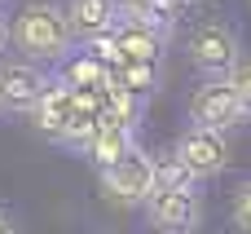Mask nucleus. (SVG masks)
<instances>
[{"label":"nucleus","mask_w":251,"mask_h":234,"mask_svg":"<svg viewBox=\"0 0 251 234\" xmlns=\"http://www.w3.org/2000/svg\"><path fill=\"white\" fill-rule=\"evenodd\" d=\"M172 150L194 168V177H199V181L221 177V173L229 168V142H225V133H216V128H199V124H190Z\"/></svg>","instance_id":"0eeeda50"},{"label":"nucleus","mask_w":251,"mask_h":234,"mask_svg":"<svg viewBox=\"0 0 251 234\" xmlns=\"http://www.w3.org/2000/svg\"><path fill=\"white\" fill-rule=\"evenodd\" d=\"M229 84H234V93H238V102H243V111H247V119H251V62H238L234 66Z\"/></svg>","instance_id":"a211bd4d"},{"label":"nucleus","mask_w":251,"mask_h":234,"mask_svg":"<svg viewBox=\"0 0 251 234\" xmlns=\"http://www.w3.org/2000/svg\"><path fill=\"white\" fill-rule=\"evenodd\" d=\"M176 4H199V0H176Z\"/></svg>","instance_id":"412c9836"},{"label":"nucleus","mask_w":251,"mask_h":234,"mask_svg":"<svg viewBox=\"0 0 251 234\" xmlns=\"http://www.w3.org/2000/svg\"><path fill=\"white\" fill-rule=\"evenodd\" d=\"M71 111H75V88H66L62 80H53V84L40 93V102L26 111V119H31V128H35L40 137L62 142V137H66V124H71Z\"/></svg>","instance_id":"6e6552de"},{"label":"nucleus","mask_w":251,"mask_h":234,"mask_svg":"<svg viewBox=\"0 0 251 234\" xmlns=\"http://www.w3.org/2000/svg\"><path fill=\"white\" fill-rule=\"evenodd\" d=\"M66 22H71V35L88 44V40L115 31V22H119V0H71V4H66Z\"/></svg>","instance_id":"9d476101"},{"label":"nucleus","mask_w":251,"mask_h":234,"mask_svg":"<svg viewBox=\"0 0 251 234\" xmlns=\"http://www.w3.org/2000/svg\"><path fill=\"white\" fill-rule=\"evenodd\" d=\"M146 221L159 234H199L203 226V199L181 190H154L146 199Z\"/></svg>","instance_id":"423d86ee"},{"label":"nucleus","mask_w":251,"mask_h":234,"mask_svg":"<svg viewBox=\"0 0 251 234\" xmlns=\"http://www.w3.org/2000/svg\"><path fill=\"white\" fill-rule=\"evenodd\" d=\"M154 181H159V190H181V195H199V177H194V168L176 155V150H163V155H154Z\"/></svg>","instance_id":"2eb2a0df"},{"label":"nucleus","mask_w":251,"mask_h":234,"mask_svg":"<svg viewBox=\"0 0 251 234\" xmlns=\"http://www.w3.org/2000/svg\"><path fill=\"white\" fill-rule=\"evenodd\" d=\"M13 49L26 58V62H62L71 53V22H66V9L49 4V0H35L26 4L13 22Z\"/></svg>","instance_id":"f257e3e1"},{"label":"nucleus","mask_w":251,"mask_h":234,"mask_svg":"<svg viewBox=\"0 0 251 234\" xmlns=\"http://www.w3.org/2000/svg\"><path fill=\"white\" fill-rule=\"evenodd\" d=\"M0 234H22V230L13 226V217H4V212H0Z\"/></svg>","instance_id":"aec40b11"},{"label":"nucleus","mask_w":251,"mask_h":234,"mask_svg":"<svg viewBox=\"0 0 251 234\" xmlns=\"http://www.w3.org/2000/svg\"><path fill=\"white\" fill-rule=\"evenodd\" d=\"M163 4H176V0H163Z\"/></svg>","instance_id":"4be33fe9"},{"label":"nucleus","mask_w":251,"mask_h":234,"mask_svg":"<svg viewBox=\"0 0 251 234\" xmlns=\"http://www.w3.org/2000/svg\"><path fill=\"white\" fill-rule=\"evenodd\" d=\"M141 106H146V97H137V93L110 84V88H106V106H101V124H110V128H132V133H137Z\"/></svg>","instance_id":"4468645a"},{"label":"nucleus","mask_w":251,"mask_h":234,"mask_svg":"<svg viewBox=\"0 0 251 234\" xmlns=\"http://www.w3.org/2000/svg\"><path fill=\"white\" fill-rule=\"evenodd\" d=\"M57 80H62L66 88H75V93H84V88H110V84H115V66L101 62V58L88 53V49H71V53L57 62Z\"/></svg>","instance_id":"1a4fd4ad"},{"label":"nucleus","mask_w":251,"mask_h":234,"mask_svg":"<svg viewBox=\"0 0 251 234\" xmlns=\"http://www.w3.org/2000/svg\"><path fill=\"white\" fill-rule=\"evenodd\" d=\"M115 49H119V62H163V35L159 31H150V27H141V22H132V18H119L115 22Z\"/></svg>","instance_id":"9b49d317"},{"label":"nucleus","mask_w":251,"mask_h":234,"mask_svg":"<svg viewBox=\"0 0 251 234\" xmlns=\"http://www.w3.org/2000/svg\"><path fill=\"white\" fill-rule=\"evenodd\" d=\"M190 119H194L199 128L229 133V128H238V124L247 119V111H243V102H238V93H234L229 80H207V84H199L194 97H190Z\"/></svg>","instance_id":"20e7f679"},{"label":"nucleus","mask_w":251,"mask_h":234,"mask_svg":"<svg viewBox=\"0 0 251 234\" xmlns=\"http://www.w3.org/2000/svg\"><path fill=\"white\" fill-rule=\"evenodd\" d=\"M229 221H234V230L251 234V181H243V186L234 190V204H229Z\"/></svg>","instance_id":"f3484780"},{"label":"nucleus","mask_w":251,"mask_h":234,"mask_svg":"<svg viewBox=\"0 0 251 234\" xmlns=\"http://www.w3.org/2000/svg\"><path fill=\"white\" fill-rule=\"evenodd\" d=\"M190 62H194V71H203L207 80H229L234 66L243 62L238 31L225 27V22H199V27L190 31Z\"/></svg>","instance_id":"7ed1b4c3"},{"label":"nucleus","mask_w":251,"mask_h":234,"mask_svg":"<svg viewBox=\"0 0 251 234\" xmlns=\"http://www.w3.org/2000/svg\"><path fill=\"white\" fill-rule=\"evenodd\" d=\"M176 13H181V4H163V0H119V18H132V22L159 31L163 40L172 35Z\"/></svg>","instance_id":"ddd939ff"},{"label":"nucleus","mask_w":251,"mask_h":234,"mask_svg":"<svg viewBox=\"0 0 251 234\" xmlns=\"http://www.w3.org/2000/svg\"><path fill=\"white\" fill-rule=\"evenodd\" d=\"M9 44H13V31H9V22L0 18V58H4V49H9Z\"/></svg>","instance_id":"6ab92c4d"},{"label":"nucleus","mask_w":251,"mask_h":234,"mask_svg":"<svg viewBox=\"0 0 251 234\" xmlns=\"http://www.w3.org/2000/svg\"><path fill=\"white\" fill-rule=\"evenodd\" d=\"M128 150H137V133H132V128H110V124H97V133L84 142V150H79V155H88L97 168H110V164H119Z\"/></svg>","instance_id":"f8f14e48"},{"label":"nucleus","mask_w":251,"mask_h":234,"mask_svg":"<svg viewBox=\"0 0 251 234\" xmlns=\"http://www.w3.org/2000/svg\"><path fill=\"white\" fill-rule=\"evenodd\" d=\"M49 84L53 80L40 71V62H0V115H26Z\"/></svg>","instance_id":"39448f33"},{"label":"nucleus","mask_w":251,"mask_h":234,"mask_svg":"<svg viewBox=\"0 0 251 234\" xmlns=\"http://www.w3.org/2000/svg\"><path fill=\"white\" fill-rule=\"evenodd\" d=\"M154 190H159V181H154V155H146L141 146L128 150L119 164L101 168V195L115 208H146V199Z\"/></svg>","instance_id":"f03ea898"},{"label":"nucleus","mask_w":251,"mask_h":234,"mask_svg":"<svg viewBox=\"0 0 251 234\" xmlns=\"http://www.w3.org/2000/svg\"><path fill=\"white\" fill-rule=\"evenodd\" d=\"M115 84L137 93V97H150L163 84V62H119L115 66Z\"/></svg>","instance_id":"dca6fc26"}]
</instances>
